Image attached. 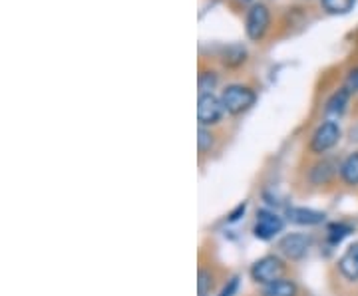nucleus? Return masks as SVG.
I'll return each instance as SVG.
<instances>
[{
	"instance_id": "obj_11",
	"label": "nucleus",
	"mask_w": 358,
	"mask_h": 296,
	"mask_svg": "<svg viewBox=\"0 0 358 296\" xmlns=\"http://www.w3.org/2000/svg\"><path fill=\"white\" fill-rule=\"evenodd\" d=\"M341 179L345 181L346 185H358V151L350 154L345 161L341 163Z\"/></svg>"
},
{
	"instance_id": "obj_14",
	"label": "nucleus",
	"mask_w": 358,
	"mask_h": 296,
	"mask_svg": "<svg viewBox=\"0 0 358 296\" xmlns=\"http://www.w3.org/2000/svg\"><path fill=\"white\" fill-rule=\"evenodd\" d=\"M320 4L329 14H346L355 8L357 0H320Z\"/></svg>"
},
{
	"instance_id": "obj_15",
	"label": "nucleus",
	"mask_w": 358,
	"mask_h": 296,
	"mask_svg": "<svg viewBox=\"0 0 358 296\" xmlns=\"http://www.w3.org/2000/svg\"><path fill=\"white\" fill-rule=\"evenodd\" d=\"M352 232V227H348L345 223H334L333 227L329 229V241L336 245V243H341L345 237H348Z\"/></svg>"
},
{
	"instance_id": "obj_22",
	"label": "nucleus",
	"mask_w": 358,
	"mask_h": 296,
	"mask_svg": "<svg viewBox=\"0 0 358 296\" xmlns=\"http://www.w3.org/2000/svg\"><path fill=\"white\" fill-rule=\"evenodd\" d=\"M245 209H247V205H245V203H241V205L237 207V209H235V211L231 213L229 221H237V219H239V217H241V215H243V213H245Z\"/></svg>"
},
{
	"instance_id": "obj_12",
	"label": "nucleus",
	"mask_w": 358,
	"mask_h": 296,
	"mask_svg": "<svg viewBox=\"0 0 358 296\" xmlns=\"http://www.w3.org/2000/svg\"><path fill=\"white\" fill-rule=\"evenodd\" d=\"M263 296H296V284L289 279H279L265 286Z\"/></svg>"
},
{
	"instance_id": "obj_9",
	"label": "nucleus",
	"mask_w": 358,
	"mask_h": 296,
	"mask_svg": "<svg viewBox=\"0 0 358 296\" xmlns=\"http://www.w3.org/2000/svg\"><path fill=\"white\" fill-rule=\"evenodd\" d=\"M287 217L291 223L296 225H320L324 221V215L320 211H313V209H305V207H289L287 209Z\"/></svg>"
},
{
	"instance_id": "obj_10",
	"label": "nucleus",
	"mask_w": 358,
	"mask_h": 296,
	"mask_svg": "<svg viewBox=\"0 0 358 296\" xmlns=\"http://www.w3.org/2000/svg\"><path fill=\"white\" fill-rule=\"evenodd\" d=\"M348 100H350V90L348 88H341L338 91H334L333 96L329 98V102H327V108H324L327 116H343L346 105H348Z\"/></svg>"
},
{
	"instance_id": "obj_19",
	"label": "nucleus",
	"mask_w": 358,
	"mask_h": 296,
	"mask_svg": "<svg viewBox=\"0 0 358 296\" xmlns=\"http://www.w3.org/2000/svg\"><path fill=\"white\" fill-rule=\"evenodd\" d=\"M197 145H199L201 154H205L207 149H211V145H213V135L203 126H199V131H197Z\"/></svg>"
},
{
	"instance_id": "obj_5",
	"label": "nucleus",
	"mask_w": 358,
	"mask_h": 296,
	"mask_svg": "<svg viewBox=\"0 0 358 296\" xmlns=\"http://www.w3.org/2000/svg\"><path fill=\"white\" fill-rule=\"evenodd\" d=\"M282 227H285V223H282V219L277 213L263 209V211L257 213V223L253 231H255L257 239L268 241V239H273L275 235H279V232L282 231Z\"/></svg>"
},
{
	"instance_id": "obj_6",
	"label": "nucleus",
	"mask_w": 358,
	"mask_h": 296,
	"mask_svg": "<svg viewBox=\"0 0 358 296\" xmlns=\"http://www.w3.org/2000/svg\"><path fill=\"white\" fill-rule=\"evenodd\" d=\"M268 20H271V14H268L267 6L255 4L247 14V36L251 40L263 38L268 28Z\"/></svg>"
},
{
	"instance_id": "obj_17",
	"label": "nucleus",
	"mask_w": 358,
	"mask_h": 296,
	"mask_svg": "<svg viewBox=\"0 0 358 296\" xmlns=\"http://www.w3.org/2000/svg\"><path fill=\"white\" fill-rule=\"evenodd\" d=\"M211 284H213L211 274L207 271H199V274H197V296H209Z\"/></svg>"
},
{
	"instance_id": "obj_4",
	"label": "nucleus",
	"mask_w": 358,
	"mask_h": 296,
	"mask_svg": "<svg viewBox=\"0 0 358 296\" xmlns=\"http://www.w3.org/2000/svg\"><path fill=\"white\" fill-rule=\"evenodd\" d=\"M225 108L223 102L215 98L213 94H199V100H197V119H199V126H213L217 124L221 116H223Z\"/></svg>"
},
{
	"instance_id": "obj_2",
	"label": "nucleus",
	"mask_w": 358,
	"mask_h": 296,
	"mask_svg": "<svg viewBox=\"0 0 358 296\" xmlns=\"http://www.w3.org/2000/svg\"><path fill=\"white\" fill-rule=\"evenodd\" d=\"M341 140V128L336 121H324L320 124L317 131L313 133V140H310V151L315 154H324L329 149H333L334 145Z\"/></svg>"
},
{
	"instance_id": "obj_20",
	"label": "nucleus",
	"mask_w": 358,
	"mask_h": 296,
	"mask_svg": "<svg viewBox=\"0 0 358 296\" xmlns=\"http://www.w3.org/2000/svg\"><path fill=\"white\" fill-rule=\"evenodd\" d=\"M237 288H239V276H233L227 281V284L223 286V290L219 293V296H233L237 293Z\"/></svg>"
},
{
	"instance_id": "obj_16",
	"label": "nucleus",
	"mask_w": 358,
	"mask_h": 296,
	"mask_svg": "<svg viewBox=\"0 0 358 296\" xmlns=\"http://www.w3.org/2000/svg\"><path fill=\"white\" fill-rule=\"evenodd\" d=\"M245 56H247L245 48H241V46H233V48L227 50L225 58H223V62H225L227 66H239L245 62Z\"/></svg>"
},
{
	"instance_id": "obj_3",
	"label": "nucleus",
	"mask_w": 358,
	"mask_h": 296,
	"mask_svg": "<svg viewBox=\"0 0 358 296\" xmlns=\"http://www.w3.org/2000/svg\"><path fill=\"white\" fill-rule=\"evenodd\" d=\"M282 271H285V267H282L281 258L263 257V258H259L255 265H253V269H251V276H253V281H255V283H261L267 286V284L279 281V279L282 276Z\"/></svg>"
},
{
	"instance_id": "obj_18",
	"label": "nucleus",
	"mask_w": 358,
	"mask_h": 296,
	"mask_svg": "<svg viewBox=\"0 0 358 296\" xmlns=\"http://www.w3.org/2000/svg\"><path fill=\"white\" fill-rule=\"evenodd\" d=\"M215 84H217L215 72H203L199 76V94H211V90L215 88Z\"/></svg>"
},
{
	"instance_id": "obj_13",
	"label": "nucleus",
	"mask_w": 358,
	"mask_h": 296,
	"mask_svg": "<svg viewBox=\"0 0 358 296\" xmlns=\"http://www.w3.org/2000/svg\"><path fill=\"white\" fill-rule=\"evenodd\" d=\"M334 177V163L333 161H322L319 165H315L313 173H310V179L317 185H324Z\"/></svg>"
},
{
	"instance_id": "obj_7",
	"label": "nucleus",
	"mask_w": 358,
	"mask_h": 296,
	"mask_svg": "<svg viewBox=\"0 0 358 296\" xmlns=\"http://www.w3.org/2000/svg\"><path fill=\"white\" fill-rule=\"evenodd\" d=\"M308 246H310V241H308L307 235L293 232V235H287V237L282 239L279 249H281L285 257H289L291 260H299V258H303L307 255Z\"/></svg>"
},
{
	"instance_id": "obj_21",
	"label": "nucleus",
	"mask_w": 358,
	"mask_h": 296,
	"mask_svg": "<svg viewBox=\"0 0 358 296\" xmlns=\"http://www.w3.org/2000/svg\"><path fill=\"white\" fill-rule=\"evenodd\" d=\"M346 88L350 91H358V68L357 70H352L350 74H348V80H346Z\"/></svg>"
},
{
	"instance_id": "obj_1",
	"label": "nucleus",
	"mask_w": 358,
	"mask_h": 296,
	"mask_svg": "<svg viewBox=\"0 0 358 296\" xmlns=\"http://www.w3.org/2000/svg\"><path fill=\"white\" fill-rule=\"evenodd\" d=\"M255 91L251 90V88H245V86H229L221 94L223 108L231 116H239V114L247 112L255 103Z\"/></svg>"
},
{
	"instance_id": "obj_8",
	"label": "nucleus",
	"mask_w": 358,
	"mask_h": 296,
	"mask_svg": "<svg viewBox=\"0 0 358 296\" xmlns=\"http://www.w3.org/2000/svg\"><path fill=\"white\" fill-rule=\"evenodd\" d=\"M338 271L346 281L357 283L358 281V243L350 245L345 251V255L338 260Z\"/></svg>"
}]
</instances>
